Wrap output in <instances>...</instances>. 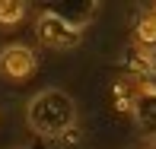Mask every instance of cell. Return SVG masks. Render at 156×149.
I'll use <instances>...</instances> for the list:
<instances>
[{
  "instance_id": "cell-1",
  "label": "cell",
  "mask_w": 156,
  "mask_h": 149,
  "mask_svg": "<svg viewBox=\"0 0 156 149\" xmlns=\"http://www.w3.org/2000/svg\"><path fill=\"white\" fill-rule=\"evenodd\" d=\"M26 120L38 137H64L76 124V105L64 89H41L26 105Z\"/></svg>"
},
{
  "instance_id": "cell-2",
  "label": "cell",
  "mask_w": 156,
  "mask_h": 149,
  "mask_svg": "<svg viewBox=\"0 0 156 149\" xmlns=\"http://www.w3.org/2000/svg\"><path fill=\"white\" fill-rule=\"evenodd\" d=\"M35 38L45 48H51V51H70L83 38V22L64 16L58 10H45L35 19Z\"/></svg>"
},
{
  "instance_id": "cell-3",
  "label": "cell",
  "mask_w": 156,
  "mask_h": 149,
  "mask_svg": "<svg viewBox=\"0 0 156 149\" xmlns=\"http://www.w3.org/2000/svg\"><path fill=\"white\" fill-rule=\"evenodd\" d=\"M38 67V57L29 45H6L0 51V73L6 80H29Z\"/></svg>"
},
{
  "instance_id": "cell-4",
  "label": "cell",
  "mask_w": 156,
  "mask_h": 149,
  "mask_svg": "<svg viewBox=\"0 0 156 149\" xmlns=\"http://www.w3.org/2000/svg\"><path fill=\"white\" fill-rule=\"evenodd\" d=\"M131 114H134L140 130H150V133L156 130V86L153 83L144 86L137 95L131 98Z\"/></svg>"
},
{
  "instance_id": "cell-5",
  "label": "cell",
  "mask_w": 156,
  "mask_h": 149,
  "mask_svg": "<svg viewBox=\"0 0 156 149\" xmlns=\"http://www.w3.org/2000/svg\"><path fill=\"white\" fill-rule=\"evenodd\" d=\"M134 38H137V48H147V51L156 48V10L137 19V25H134Z\"/></svg>"
},
{
  "instance_id": "cell-6",
  "label": "cell",
  "mask_w": 156,
  "mask_h": 149,
  "mask_svg": "<svg viewBox=\"0 0 156 149\" xmlns=\"http://www.w3.org/2000/svg\"><path fill=\"white\" fill-rule=\"evenodd\" d=\"M26 10L29 6L23 0H0V29H13L26 19Z\"/></svg>"
},
{
  "instance_id": "cell-7",
  "label": "cell",
  "mask_w": 156,
  "mask_h": 149,
  "mask_svg": "<svg viewBox=\"0 0 156 149\" xmlns=\"http://www.w3.org/2000/svg\"><path fill=\"white\" fill-rule=\"evenodd\" d=\"M150 76H153V86H156V48L150 51Z\"/></svg>"
}]
</instances>
